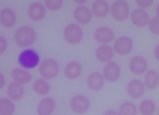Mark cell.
<instances>
[{"instance_id":"1","label":"cell","mask_w":159,"mask_h":115,"mask_svg":"<svg viewBox=\"0 0 159 115\" xmlns=\"http://www.w3.org/2000/svg\"><path fill=\"white\" fill-rule=\"evenodd\" d=\"M15 40L21 47H27L33 44L36 40V34L32 28L24 26L18 29L15 33Z\"/></svg>"},{"instance_id":"2","label":"cell","mask_w":159,"mask_h":115,"mask_svg":"<svg viewBox=\"0 0 159 115\" xmlns=\"http://www.w3.org/2000/svg\"><path fill=\"white\" fill-rule=\"evenodd\" d=\"M59 71V66L55 60L48 59L43 62L40 66V73L43 78L51 80L55 78Z\"/></svg>"},{"instance_id":"3","label":"cell","mask_w":159,"mask_h":115,"mask_svg":"<svg viewBox=\"0 0 159 115\" xmlns=\"http://www.w3.org/2000/svg\"><path fill=\"white\" fill-rule=\"evenodd\" d=\"M39 61V55L37 52L33 50H26L23 51L19 55V64L26 69H32L36 67Z\"/></svg>"},{"instance_id":"4","label":"cell","mask_w":159,"mask_h":115,"mask_svg":"<svg viewBox=\"0 0 159 115\" xmlns=\"http://www.w3.org/2000/svg\"><path fill=\"white\" fill-rule=\"evenodd\" d=\"M83 36V33L80 26L75 24L68 25L64 30V37L66 41L70 44L79 43Z\"/></svg>"},{"instance_id":"5","label":"cell","mask_w":159,"mask_h":115,"mask_svg":"<svg viewBox=\"0 0 159 115\" xmlns=\"http://www.w3.org/2000/svg\"><path fill=\"white\" fill-rule=\"evenodd\" d=\"M129 13L128 5L124 1H116L112 5V17L118 21L125 20Z\"/></svg>"},{"instance_id":"6","label":"cell","mask_w":159,"mask_h":115,"mask_svg":"<svg viewBox=\"0 0 159 115\" xmlns=\"http://www.w3.org/2000/svg\"><path fill=\"white\" fill-rule=\"evenodd\" d=\"M71 109L77 114H84L88 112L90 108L89 100L83 95L74 97L70 103Z\"/></svg>"},{"instance_id":"7","label":"cell","mask_w":159,"mask_h":115,"mask_svg":"<svg viewBox=\"0 0 159 115\" xmlns=\"http://www.w3.org/2000/svg\"><path fill=\"white\" fill-rule=\"evenodd\" d=\"M133 42L129 37H122L118 38L114 45V49L118 54L125 55L131 52Z\"/></svg>"},{"instance_id":"8","label":"cell","mask_w":159,"mask_h":115,"mask_svg":"<svg viewBox=\"0 0 159 115\" xmlns=\"http://www.w3.org/2000/svg\"><path fill=\"white\" fill-rule=\"evenodd\" d=\"M120 68L114 62H108L104 69V76L106 79L110 82H115L120 76Z\"/></svg>"},{"instance_id":"9","label":"cell","mask_w":159,"mask_h":115,"mask_svg":"<svg viewBox=\"0 0 159 115\" xmlns=\"http://www.w3.org/2000/svg\"><path fill=\"white\" fill-rule=\"evenodd\" d=\"M131 20L136 26L143 28L149 23V18L148 14L143 9H137L132 12Z\"/></svg>"},{"instance_id":"10","label":"cell","mask_w":159,"mask_h":115,"mask_svg":"<svg viewBox=\"0 0 159 115\" xmlns=\"http://www.w3.org/2000/svg\"><path fill=\"white\" fill-rule=\"evenodd\" d=\"M145 91L143 84L138 80H131L127 86V92L132 98H139L142 97Z\"/></svg>"},{"instance_id":"11","label":"cell","mask_w":159,"mask_h":115,"mask_svg":"<svg viewBox=\"0 0 159 115\" xmlns=\"http://www.w3.org/2000/svg\"><path fill=\"white\" fill-rule=\"evenodd\" d=\"M129 68L132 72L136 74H142L147 70L148 64L144 58L137 56L133 58L129 62Z\"/></svg>"},{"instance_id":"12","label":"cell","mask_w":159,"mask_h":115,"mask_svg":"<svg viewBox=\"0 0 159 115\" xmlns=\"http://www.w3.org/2000/svg\"><path fill=\"white\" fill-rule=\"evenodd\" d=\"M95 40L100 43L106 44L111 42L114 38V33L112 30L107 27L98 29L94 34Z\"/></svg>"},{"instance_id":"13","label":"cell","mask_w":159,"mask_h":115,"mask_svg":"<svg viewBox=\"0 0 159 115\" xmlns=\"http://www.w3.org/2000/svg\"><path fill=\"white\" fill-rule=\"evenodd\" d=\"M56 108V102L51 98H46L39 103L38 112L39 115H50Z\"/></svg>"},{"instance_id":"14","label":"cell","mask_w":159,"mask_h":115,"mask_svg":"<svg viewBox=\"0 0 159 115\" xmlns=\"http://www.w3.org/2000/svg\"><path fill=\"white\" fill-rule=\"evenodd\" d=\"M45 13V9L40 3H33L29 7V16L34 21L41 20L44 18Z\"/></svg>"},{"instance_id":"15","label":"cell","mask_w":159,"mask_h":115,"mask_svg":"<svg viewBox=\"0 0 159 115\" xmlns=\"http://www.w3.org/2000/svg\"><path fill=\"white\" fill-rule=\"evenodd\" d=\"M74 15L77 22L84 24L89 23L92 18L90 11L88 8L84 6H80L76 8Z\"/></svg>"},{"instance_id":"16","label":"cell","mask_w":159,"mask_h":115,"mask_svg":"<svg viewBox=\"0 0 159 115\" xmlns=\"http://www.w3.org/2000/svg\"><path fill=\"white\" fill-rule=\"evenodd\" d=\"M92 9L96 16L98 18H104L108 14L109 5L105 1H96L93 4Z\"/></svg>"},{"instance_id":"17","label":"cell","mask_w":159,"mask_h":115,"mask_svg":"<svg viewBox=\"0 0 159 115\" xmlns=\"http://www.w3.org/2000/svg\"><path fill=\"white\" fill-rule=\"evenodd\" d=\"M1 23L5 28H11L16 22V16L14 12L9 8L3 9L0 15Z\"/></svg>"},{"instance_id":"18","label":"cell","mask_w":159,"mask_h":115,"mask_svg":"<svg viewBox=\"0 0 159 115\" xmlns=\"http://www.w3.org/2000/svg\"><path fill=\"white\" fill-rule=\"evenodd\" d=\"M88 84L92 90L98 91L101 90L104 85L103 76L98 72L90 74L88 79Z\"/></svg>"},{"instance_id":"19","label":"cell","mask_w":159,"mask_h":115,"mask_svg":"<svg viewBox=\"0 0 159 115\" xmlns=\"http://www.w3.org/2000/svg\"><path fill=\"white\" fill-rule=\"evenodd\" d=\"M82 72V68L79 63L72 62L66 64L64 73L67 78L74 80L79 77Z\"/></svg>"},{"instance_id":"20","label":"cell","mask_w":159,"mask_h":115,"mask_svg":"<svg viewBox=\"0 0 159 115\" xmlns=\"http://www.w3.org/2000/svg\"><path fill=\"white\" fill-rule=\"evenodd\" d=\"M7 92L11 99L14 101H18L24 95V87L21 84L17 82H12L8 86Z\"/></svg>"},{"instance_id":"21","label":"cell","mask_w":159,"mask_h":115,"mask_svg":"<svg viewBox=\"0 0 159 115\" xmlns=\"http://www.w3.org/2000/svg\"><path fill=\"white\" fill-rule=\"evenodd\" d=\"M96 55L99 61L102 62H108L112 60L114 52L110 46L104 45L98 47L96 51Z\"/></svg>"},{"instance_id":"22","label":"cell","mask_w":159,"mask_h":115,"mask_svg":"<svg viewBox=\"0 0 159 115\" xmlns=\"http://www.w3.org/2000/svg\"><path fill=\"white\" fill-rule=\"evenodd\" d=\"M12 77L15 82L19 84H26L32 79L31 74L28 72L20 69H15L12 72Z\"/></svg>"},{"instance_id":"23","label":"cell","mask_w":159,"mask_h":115,"mask_svg":"<svg viewBox=\"0 0 159 115\" xmlns=\"http://www.w3.org/2000/svg\"><path fill=\"white\" fill-rule=\"evenodd\" d=\"M159 82V75L153 70H150L145 76V84L149 90H154L157 87Z\"/></svg>"},{"instance_id":"24","label":"cell","mask_w":159,"mask_h":115,"mask_svg":"<svg viewBox=\"0 0 159 115\" xmlns=\"http://www.w3.org/2000/svg\"><path fill=\"white\" fill-rule=\"evenodd\" d=\"M15 112L14 104L10 100L2 98L0 101L1 115H12Z\"/></svg>"},{"instance_id":"25","label":"cell","mask_w":159,"mask_h":115,"mask_svg":"<svg viewBox=\"0 0 159 115\" xmlns=\"http://www.w3.org/2000/svg\"><path fill=\"white\" fill-rule=\"evenodd\" d=\"M33 90L35 92L40 95H45L50 91L48 84L43 80H38L33 84Z\"/></svg>"},{"instance_id":"26","label":"cell","mask_w":159,"mask_h":115,"mask_svg":"<svg viewBox=\"0 0 159 115\" xmlns=\"http://www.w3.org/2000/svg\"><path fill=\"white\" fill-rule=\"evenodd\" d=\"M156 106L153 102L150 100H145L140 103L139 111L143 115H152L156 111Z\"/></svg>"},{"instance_id":"27","label":"cell","mask_w":159,"mask_h":115,"mask_svg":"<svg viewBox=\"0 0 159 115\" xmlns=\"http://www.w3.org/2000/svg\"><path fill=\"white\" fill-rule=\"evenodd\" d=\"M136 106L131 102L123 104L119 109L120 115H136Z\"/></svg>"},{"instance_id":"28","label":"cell","mask_w":159,"mask_h":115,"mask_svg":"<svg viewBox=\"0 0 159 115\" xmlns=\"http://www.w3.org/2000/svg\"><path fill=\"white\" fill-rule=\"evenodd\" d=\"M149 29L150 32L155 35H159V19L154 17L149 22Z\"/></svg>"},{"instance_id":"29","label":"cell","mask_w":159,"mask_h":115,"mask_svg":"<svg viewBox=\"0 0 159 115\" xmlns=\"http://www.w3.org/2000/svg\"><path fill=\"white\" fill-rule=\"evenodd\" d=\"M45 4L47 8L51 11H57L60 9L62 5V0H47Z\"/></svg>"},{"instance_id":"30","label":"cell","mask_w":159,"mask_h":115,"mask_svg":"<svg viewBox=\"0 0 159 115\" xmlns=\"http://www.w3.org/2000/svg\"><path fill=\"white\" fill-rule=\"evenodd\" d=\"M136 2L141 8H146L149 7L150 6L153 4V0H147V1L136 0Z\"/></svg>"},{"instance_id":"31","label":"cell","mask_w":159,"mask_h":115,"mask_svg":"<svg viewBox=\"0 0 159 115\" xmlns=\"http://www.w3.org/2000/svg\"><path fill=\"white\" fill-rule=\"evenodd\" d=\"M7 47V42L4 37H0V53L2 54L5 52Z\"/></svg>"},{"instance_id":"32","label":"cell","mask_w":159,"mask_h":115,"mask_svg":"<svg viewBox=\"0 0 159 115\" xmlns=\"http://www.w3.org/2000/svg\"><path fill=\"white\" fill-rule=\"evenodd\" d=\"M5 81L4 77H3V76L1 74H0V88H2L4 86L5 84Z\"/></svg>"},{"instance_id":"33","label":"cell","mask_w":159,"mask_h":115,"mask_svg":"<svg viewBox=\"0 0 159 115\" xmlns=\"http://www.w3.org/2000/svg\"><path fill=\"white\" fill-rule=\"evenodd\" d=\"M154 55L156 59L159 61V44L156 47L154 50Z\"/></svg>"},{"instance_id":"34","label":"cell","mask_w":159,"mask_h":115,"mask_svg":"<svg viewBox=\"0 0 159 115\" xmlns=\"http://www.w3.org/2000/svg\"><path fill=\"white\" fill-rule=\"evenodd\" d=\"M104 115H118L116 111L110 110L108 111L104 114Z\"/></svg>"},{"instance_id":"35","label":"cell","mask_w":159,"mask_h":115,"mask_svg":"<svg viewBox=\"0 0 159 115\" xmlns=\"http://www.w3.org/2000/svg\"><path fill=\"white\" fill-rule=\"evenodd\" d=\"M86 1L85 0H76L75 1V2L77 3V4H83L86 2Z\"/></svg>"},{"instance_id":"36","label":"cell","mask_w":159,"mask_h":115,"mask_svg":"<svg viewBox=\"0 0 159 115\" xmlns=\"http://www.w3.org/2000/svg\"><path fill=\"white\" fill-rule=\"evenodd\" d=\"M156 15H157V17L159 19V4L156 8Z\"/></svg>"},{"instance_id":"37","label":"cell","mask_w":159,"mask_h":115,"mask_svg":"<svg viewBox=\"0 0 159 115\" xmlns=\"http://www.w3.org/2000/svg\"><path fill=\"white\" fill-rule=\"evenodd\" d=\"M158 115H159V111H158Z\"/></svg>"}]
</instances>
